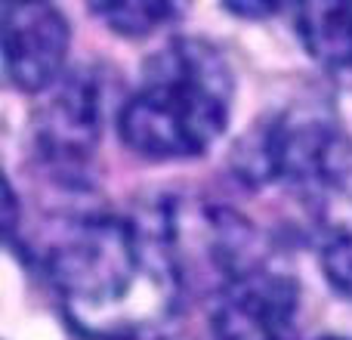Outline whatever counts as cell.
Listing matches in <instances>:
<instances>
[{
    "label": "cell",
    "instance_id": "cell-1",
    "mask_svg": "<svg viewBox=\"0 0 352 340\" xmlns=\"http://www.w3.org/2000/svg\"><path fill=\"white\" fill-rule=\"evenodd\" d=\"M41 273L68 328L87 340H140L182 297L158 223L115 213L74 220L43 251Z\"/></svg>",
    "mask_w": 352,
    "mask_h": 340
},
{
    "label": "cell",
    "instance_id": "cell-2",
    "mask_svg": "<svg viewBox=\"0 0 352 340\" xmlns=\"http://www.w3.org/2000/svg\"><path fill=\"white\" fill-rule=\"evenodd\" d=\"M235 78L204 37H173L148 56L136 93L118 111V136L148 161H192L226 134Z\"/></svg>",
    "mask_w": 352,
    "mask_h": 340
},
{
    "label": "cell",
    "instance_id": "cell-3",
    "mask_svg": "<svg viewBox=\"0 0 352 340\" xmlns=\"http://www.w3.org/2000/svg\"><path fill=\"white\" fill-rule=\"evenodd\" d=\"M232 173L250 192L285 189L331 235L349 232L352 140L324 109L291 105L263 115L232 149Z\"/></svg>",
    "mask_w": 352,
    "mask_h": 340
},
{
    "label": "cell",
    "instance_id": "cell-4",
    "mask_svg": "<svg viewBox=\"0 0 352 340\" xmlns=\"http://www.w3.org/2000/svg\"><path fill=\"white\" fill-rule=\"evenodd\" d=\"M102 111V81L90 72H74L62 78L31 115V155L68 189L90 180Z\"/></svg>",
    "mask_w": 352,
    "mask_h": 340
},
{
    "label": "cell",
    "instance_id": "cell-5",
    "mask_svg": "<svg viewBox=\"0 0 352 340\" xmlns=\"http://www.w3.org/2000/svg\"><path fill=\"white\" fill-rule=\"evenodd\" d=\"M297 312V279L266 257L213 294L207 340H300Z\"/></svg>",
    "mask_w": 352,
    "mask_h": 340
},
{
    "label": "cell",
    "instance_id": "cell-6",
    "mask_svg": "<svg viewBox=\"0 0 352 340\" xmlns=\"http://www.w3.org/2000/svg\"><path fill=\"white\" fill-rule=\"evenodd\" d=\"M72 25L59 6L34 0L3 3V72L19 93H50L62 81Z\"/></svg>",
    "mask_w": 352,
    "mask_h": 340
},
{
    "label": "cell",
    "instance_id": "cell-7",
    "mask_svg": "<svg viewBox=\"0 0 352 340\" xmlns=\"http://www.w3.org/2000/svg\"><path fill=\"white\" fill-rule=\"evenodd\" d=\"M303 50L331 72H352V0L300 3L294 12Z\"/></svg>",
    "mask_w": 352,
    "mask_h": 340
},
{
    "label": "cell",
    "instance_id": "cell-8",
    "mask_svg": "<svg viewBox=\"0 0 352 340\" xmlns=\"http://www.w3.org/2000/svg\"><path fill=\"white\" fill-rule=\"evenodd\" d=\"M87 10L121 37H148L179 19L176 3H90Z\"/></svg>",
    "mask_w": 352,
    "mask_h": 340
},
{
    "label": "cell",
    "instance_id": "cell-9",
    "mask_svg": "<svg viewBox=\"0 0 352 340\" xmlns=\"http://www.w3.org/2000/svg\"><path fill=\"white\" fill-rule=\"evenodd\" d=\"M322 273L337 297L352 304V229L328 235L322 244Z\"/></svg>",
    "mask_w": 352,
    "mask_h": 340
},
{
    "label": "cell",
    "instance_id": "cell-10",
    "mask_svg": "<svg viewBox=\"0 0 352 340\" xmlns=\"http://www.w3.org/2000/svg\"><path fill=\"white\" fill-rule=\"evenodd\" d=\"M229 12H235V16H256V19H266V16H275L278 10H285L281 3H223Z\"/></svg>",
    "mask_w": 352,
    "mask_h": 340
},
{
    "label": "cell",
    "instance_id": "cell-11",
    "mask_svg": "<svg viewBox=\"0 0 352 340\" xmlns=\"http://www.w3.org/2000/svg\"><path fill=\"white\" fill-rule=\"evenodd\" d=\"M318 340H349V337H337V334H324V337H318Z\"/></svg>",
    "mask_w": 352,
    "mask_h": 340
}]
</instances>
